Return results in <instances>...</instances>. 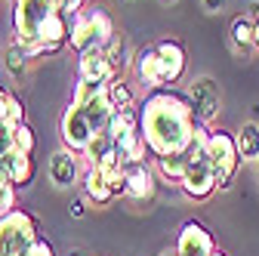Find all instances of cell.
<instances>
[{"label": "cell", "mask_w": 259, "mask_h": 256, "mask_svg": "<svg viewBox=\"0 0 259 256\" xmlns=\"http://www.w3.org/2000/svg\"><path fill=\"white\" fill-rule=\"evenodd\" d=\"M139 130L151 157L188 151L198 130L191 99L176 90H151L139 105Z\"/></svg>", "instance_id": "1"}, {"label": "cell", "mask_w": 259, "mask_h": 256, "mask_svg": "<svg viewBox=\"0 0 259 256\" xmlns=\"http://www.w3.org/2000/svg\"><path fill=\"white\" fill-rule=\"evenodd\" d=\"M210 126H201L194 130V139L188 145V164L182 173L179 188L185 191V198L191 201H207L213 191H216V176H213V161H210Z\"/></svg>", "instance_id": "2"}, {"label": "cell", "mask_w": 259, "mask_h": 256, "mask_svg": "<svg viewBox=\"0 0 259 256\" xmlns=\"http://www.w3.org/2000/svg\"><path fill=\"white\" fill-rule=\"evenodd\" d=\"M37 241H40V229L31 213L13 210L0 216V256H28V250Z\"/></svg>", "instance_id": "3"}, {"label": "cell", "mask_w": 259, "mask_h": 256, "mask_svg": "<svg viewBox=\"0 0 259 256\" xmlns=\"http://www.w3.org/2000/svg\"><path fill=\"white\" fill-rule=\"evenodd\" d=\"M210 161H213V176H216V188L225 191L241 167V151L235 142V133L229 130H210Z\"/></svg>", "instance_id": "4"}, {"label": "cell", "mask_w": 259, "mask_h": 256, "mask_svg": "<svg viewBox=\"0 0 259 256\" xmlns=\"http://www.w3.org/2000/svg\"><path fill=\"white\" fill-rule=\"evenodd\" d=\"M56 13L53 0H13V28H16V40L22 47L40 40V28L44 22Z\"/></svg>", "instance_id": "5"}, {"label": "cell", "mask_w": 259, "mask_h": 256, "mask_svg": "<svg viewBox=\"0 0 259 256\" xmlns=\"http://www.w3.org/2000/svg\"><path fill=\"white\" fill-rule=\"evenodd\" d=\"M188 99L194 108V120L201 126H210L219 117V105H222V96H219V83L213 77H198L188 87Z\"/></svg>", "instance_id": "6"}, {"label": "cell", "mask_w": 259, "mask_h": 256, "mask_svg": "<svg viewBox=\"0 0 259 256\" xmlns=\"http://www.w3.org/2000/svg\"><path fill=\"white\" fill-rule=\"evenodd\" d=\"M47 173L53 179L56 188H71V185H80L83 182V154L71 151V148H59L53 151L50 164H47Z\"/></svg>", "instance_id": "7"}, {"label": "cell", "mask_w": 259, "mask_h": 256, "mask_svg": "<svg viewBox=\"0 0 259 256\" xmlns=\"http://www.w3.org/2000/svg\"><path fill=\"white\" fill-rule=\"evenodd\" d=\"M93 136H96V133H93L87 114L71 102L68 108H65V114H62V142H65V148L83 154V148H87V142H90Z\"/></svg>", "instance_id": "8"}, {"label": "cell", "mask_w": 259, "mask_h": 256, "mask_svg": "<svg viewBox=\"0 0 259 256\" xmlns=\"http://www.w3.org/2000/svg\"><path fill=\"white\" fill-rule=\"evenodd\" d=\"M216 250L213 235L201 226V222H185L179 229V241H176V256H210Z\"/></svg>", "instance_id": "9"}, {"label": "cell", "mask_w": 259, "mask_h": 256, "mask_svg": "<svg viewBox=\"0 0 259 256\" xmlns=\"http://www.w3.org/2000/svg\"><path fill=\"white\" fill-rule=\"evenodd\" d=\"M0 176L10 179L16 188H28L37 176V167H34V157L25 154V151H10L7 157H0Z\"/></svg>", "instance_id": "10"}, {"label": "cell", "mask_w": 259, "mask_h": 256, "mask_svg": "<svg viewBox=\"0 0 259 256\" xmlns=\"http://www.w3.org/2000/svg\"><path fill=\"white\" fill-rule=\"evenodd\" d=\"M136 74L148 90H164V65H160L157 47H142L136 53Z\"/></svg>", "instance_id": "11"}, {"label": "cell", "mask_w": 259, "mask_h": 256, "mask_svg": "<svg viewBox=\"0 0 259 256\" xmlns=\"http://www.w3.org/2000/svg\"><path fill=\"white\" fill-rule=\"evenodd\" d=\"M157 56H160V65H164V83H179L185 74V50L176 40H160L154 44Z\"/></svg>", "instance_id": "12"}, {"label": "cell", "mask_w": 259, "mask_h": 256, "mask_svg": "<svg viewBox=\"0 0 259 256\" xmlns=\"http://www.w3.org/2000/svg\"><path fill=\"white\" fill-rule=\"evenodd\" d=\"M77 74H80V80L108 83V80H111V71H108L105 50H102V47H96V50L80 53V59H77Z\"/></svg>", "instance_id": "13"}, {"label": "cell", "mask_w": 259, "mask_h": 256, "mask_svg": "<svg viewBox=\"0 0 259 256\" xmlns=\"http://www.w3.org/2000/svg\"><path fill=\"white\" fill-rule=\"evenodd\" d=\"M68 44H71V50L77 56L99 47V37H96V28H93V19H90L87 10H80V13L71 16V37H68Z\"/></svg>", "instance_id": "14"}, {"label": "cell", "mask_w": 259, "mask_h": 256, "mask_svg": "<svg viewBox=\"0 0 259 256\" xmlns=\"http://www.w3.org/2000/svg\"><path fill=\"white\" fill-rule=\"evenodd\" d=\"M154 195V173L148 164H130L126 167V198L148 201Z\"/></svg>", "instance_id": "15"}, {"label": "cell", "mask_w": 259, "mask_h": 256, "mask_svg": "<svg viewBox=\"0 0 259 256\" xmlns=\"http://www.w3.org/2000/svg\"><path fill=\"white\" fill-rule=\"evenodd\" d=\"M80 185H83V201H90V204H96V207H105V204L114 201V191H111V185L105 182V176L99 173V167H87Z\"/></svg>", "instance_id": "16"}, {"label": "cell", "mask_w": 259, "mask_h": 256, "mask_svg": "<svg viewBox=\"0 0 259 256\" xmlns=\"http://www.w3.org/2000/svg\"><path fill=\"white\" fill-rule=\"evenodd\" d=\"M241 161H259V123H244L235 133Z\"/></svg>", "instance_id": "17"}, {"label": "cell", "mask_w": 259, "mask_h": 256, "mask_svg": "<svg viewBox=\"0 0 259 256\" xmlns=\"http://www.w3.org/2000/svg\"><path fill=\"white\" fill-rule=\"evenodd\" d=\"M185 164H188V154L185 151H176V154H164V157H154V167L157 173L164 176L167 182H182V173H185Z\"/></svg>", "instance_id": "18"}, {"label": "cell", "mask_w": 259, "mask_h": 256, "mask_svg": "<svg viewBox=\"0 0 259 256\" xmlns=\"http://www.w3.org/2000/svg\"><path fill=\"white\" fill-rule=\"evenodd\" d=\"M111 151H114V136H111L108 130H102V133H96V136L87 142L83 161H87V167H96V164H99L105 154H111Z\"/></svg>", "instance_id": "19"}, {"label": "cell", "mask_w": 259, "mask_h": 256, "mask_svg": "<svg viewBox=\"0 0 259 256\" xmlns=\"http://www.w3.org/2000/svg\"><path fill=\"white\" fill-rule=\"evenodd\" d=\"M253 28H256V22L250 16H238L232 22V47L238 53H247L253 47Z\"/></svg>", "instance_id": "20"}, {"label": "cell", "mask_w": 259, "mask_h": 256, "mask_svg": "<svg viewBox=\"0 0 259 256\" xmlns=\"http://www.w3.org/2000/svg\"><path fill=\"white\" fill-rule=\"evenodd\" d=\"M28 62H31L28 50H25L19 40H13V44L7 47V71H10V77L22 80V77L28 74Z\"/></svg>", "instance_id": "21"}, {"label": "cell", "mask_w": 259, "mask_h": 256, "mask_svg": "<svg viewBox=\"0 0 259 256\" xmlns=\"http://www.w3.org/2000/svg\"><path fill=\"white\" fill-rule=\"evenodd\" d=\"M87 13H90V19H93L96 37H99V47L105 50V47L114 40V22H111L108 10H102V7H93V10H87Z\"/></svg>", "instance_id": "22"}, {"label": "cell", "mask_w": 259, "mask_h": 256, "mask_svg": "<svg viewBox=\"0 0 259 256\" xmlns=\"http://www.w3.org/2000/svg\"><path fill=\"white\" fill-rule=\"evenodd\" d=\"M108 102L111 108H133V90L123 83V77L108 80Z\"/></svg>", "instance_id": "23"}, {"label": "cell", "mask_w": 259, "mask_h": 256, "mask_svg": "<svg viewBox=\"0 0 259 256\" xmlns=\"http://www.w3.org/2000/svg\"><path fill=\"white\" fill-rule=\"evenodd\" d=\"M105 59H108L111 80H114V77H120V74H123V68H126V50H123V44H120V40H111V44L105 47Z\"/></svg>", "instance_id": "24"}, {"label": "cell", "mask_w": 259, "mask_h": 256, "mask_svg": "<svg viewBox=\"0 0 259 256\" xmlns=\"http://www.w3.org/2000/svg\"><path fill=\"white\" fill-rule=\"evenodd\" d=\"M19 123H25V105L19 96H7V105H4V126H10V130H16Z\"/></svg>", "instance_id": "25"}, {"label": "cell", "mask_w": 259, "mask_h": 256, "mask_svg": "<svg viewBox=\"0 0 259 256\" xmlns=\"http://www.w3.org/2000/svg\"><path fill=\"white\" fill-rule=\"evenodd\" d=\"M13 142H16V151H25V154H34V130L28 123H19L13 130Z\"/></svg>", "instance_id": "26"}, {"label": "cell", "mask_w": 259, "mask_h": 256, "mask_svg": "<svg viewBox=\"0 0 259 256\" xmlns=\"http://www.w3.org/2000/svg\"><path fill=\"white\" fill-rule=\"evenodd\" d=\"M16 191H19V188H16L10 179L0 176V216H7V213L16 210Z\"/></svg>", "instance_id": "27"}, {"label": "cell", "mask_w": 259, "mask_h": 256, "mask_svg": "<svg viewBox=\"0 0 259 256\" xmlns=\"http://www.w3.org/2000/svg\"><path fill=\"white\" fill-rule=\"evenodd\" d=\"M10 151H16V142H13V130L0 123V157H7Z\"/></svg>", "instance_id": "28"}, {"label": "cell", "mask_w": 259, "mask_h": 256, "mask_svg": "<svg viewBox=\"0 0 259 256\" xmlns=\"http://www.w3.org/2000/svg\"><path fill=\"white\" fill-rule=\"evenodd\" d=\"M53 4H56V10H59V13L74 16V13H80V10H83L87 0H53Z\"/></svg>", "instance_id": "29"}, {"label": "cell", "mask_w": 259, "mask_h": 256, "mask_svg": "<svg viewBox=\"0 0 259 256\" xmlns=\"http://www.w3.org/2000/svg\"><path fill=\"white\" fill-rule=\"evenodd\" d=\"M28 256H56V250H53V244H50V241H44V238H40L34 247L28 250Z\"/></svg>", "instance_id": "30"}, {"label": "cell", "mask_w": 259, "mask_h": 256, "mask_svg": "<svg viewBox=\"0 0 259 256\" xmlns=\"http://www.w3.org/2000/svg\"><path fill=\"white\" fill-rule=\"evenodd\" d=\"M201 4H204V10H207V13H219L225 4H229V0H201Z\"/></svg>", "instance_id": "31"}, {"label": "cell", "mask_w": 259, "mask_h": 256, "mask_svg": "<svg viewBox=\"0 0 259 256\" xmlns=\"http://www.w3.org/2000/svg\"><path fill=\"white\" fill-rule=\"evenodd\" d=\"M68 210H71V216H74V219H80V216H83V201H74Z\"/></svg>", "instance_id": "32"}, {"label": "cell", "mask_w": 259, "mask_h": 256, "mask_svg": "<svg viewBox=\"0 0 259 256\" xmlns=\"http://www.w3.org/2000/svg\"><path fill=\"white\" fill-rule=\"evenodd\" d=\"M7 96H10V93L0 87V123H4V105H7Z\"/></svg>", "instance_id": "33"}, {"label": "cell", "mask_w": 259, "mask_h": 256, "mask_svg": "<svg viewBox=\"0 0 259 256\" xmlns=\"http://www.w3.org/2000/svg\"><path fill=\"white\" fill-rule=\"evenodd\" d=\"M250 19L259 22V0H253V4H250Z\"/></svg>", "instance_id": "34"}, {"label": "cell", "mask_w": 259, "mask_h": 256, "mask_svg": "<svg viewBox=\"0 0 259 256\" xmlns=\"http://www.w3.org/2000/svg\"><path fill=\"white\" fill-rule=\"evenodd\" d=\"M253 50L259 53V22H256V28H253Z\"/></svg>", "instance_id": "35"}, {"label": "cell", "mask_w": 259, "mask_h": 256, "mask_svg": "<svg viewBox=\"0 0 259 256\" xmlns=\"http://www.w3.org/2000/svg\"><path fill=\"white\" fill-rule=\"evenodd\" d=\"M210 256H229V253H225V250H219V247H216V250H213Z\"/></svg>", "instance_id": "36"}, {"label": "cell", "mask_w": 259, "mask_h": 256, "mask_svg": "<svg viewBox=\"0 0 259 256\" xmlns=\"http://www.w3.org/2000/svg\"><path fill=\"white\" fill-rule=\"evenodd\" d=\"M256 170H259V161H256Z\"/></svg>", "instance_id": "37"}, {"label": "cell", "mask_w": 259, "mask_h": 256, "mask_svg": "<svg viewBox=\"0 0 259 256\" xmlns=\"http://www.w3.org/2000/svg\"><path fill=\"white\" fill-rule=\"evenodd\" d=\"M71 256H77V253H71Z\"/></svg>", "instance_id": "38"}]
</instances>
